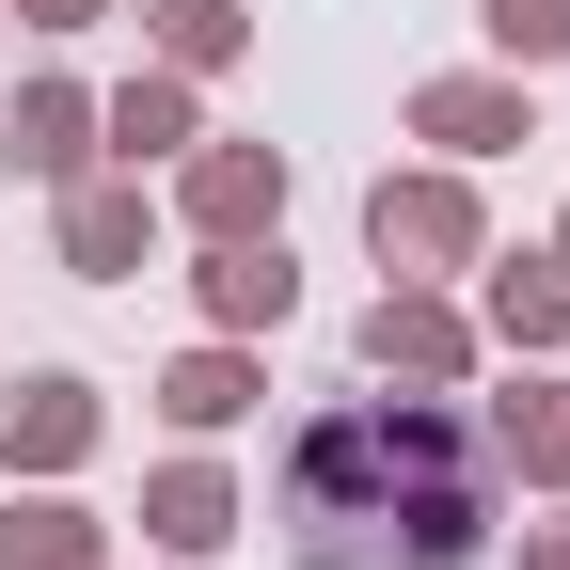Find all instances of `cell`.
<instances>
[{"instance_id":"cell-1","label":"cell","mask_w":570,"mask_h":570,"mask_svg":"<svg viewBox=\"0 0 570 570\" xmlns=\"http://www.w3.org/2000/svg\"><path fill=\"white\" fill-rule=\"evenodd\" d=\"M285 570H475L508 539V475L475 460L460 396H333L269 460Z\"/></svg>"},{"instance_id":"cell-2","label":"cell","mask_w":570,"mask_h":570,"mask_svg":"<svg viewBox=\"0 0 570 570\" xmlns=\"http://www.w3.org/2000/svg\"><path fill=\"white\" fill-rule=\"evenodd\" d=\"M365 254H381V285H444V269H475V254H491V206H475V175H460V159L365 175Z\"/></svg>"},{"instance_id":"cell-3","label":"cell","mask_w":570,"mask_h":570,"mask_svg":"<svg viewBox=\"0 0 570 570\" xmlns=\"http://www.w3.org/2000/svg\"><path fill=\"white\" fill-rule=\"evenodd\" d=\"M396 127L428 142V159H508V142H539V80H523V63H444V80H412L396 96Z\"/></svg>"},{"instance_id":"cell-4","label":"cell","mask_w":570,"mask_h":570,"mask_svg":"<svg viewBox=\"0 0 570 570\" xmlns=\"http://www.w3.org/2000/svg\"><path fill=\"white\" fill-rule=\"evenodd\" d=\"M348 348H365V381H396V396H460L475 381V317L444 285H381V302L348 317Z\"/></svg>"},{"instance_id":"cell-5","label":"cell","mask_w":570,"mask_h":570,"mask_svg":"<svg viewBox=\"0 0 570 570\" xmlns=\"http://www.w3.org/2000/svg\"><path fill=\"white\" fill-rule=\"evenodd\" d=\"M159 223H190V238H285V142H190L175 190H159Z\"/></svg>"},{"instance_id":"cell-6","label":"cell","mask_w":570,"mask_h":570,"mask_svg":"<svg viewBox=\"0 0 570 570\" xmlns=\"http://www.w3.org/2000/svg\"><path fill=\"white\" fill-rule=\"evenodd\" d=\"M111 444V396L80 365H17V396H0V475H80Z\"/></svg>"},{"instance_id":"cell-7","label":"cell","mask_w":570,"mask_h":570,"mask_svg":"<svg viewBox=\"0 0 570 570\" xmlns=\"http://www.w3.org/2000/svg\"><path fill=\"white\" fill-rule=\"evenodd\" d=\"M142 254H159V190H142V175H63V269H80V285H142Z\"/></svg>"},{"instance_id":"cell-8","label":"cell","mask_w":570,"mask_h":570,"mask_svg":"<svg viewBox=\"0 0 570 570\" xmlns=\"http://www.w3.org/2000/svg\"><path fill=\"white\" fill-rule=\"evenodd\" d=\"M190 142H206V80H175V63H142V80L96 96V159L111 175H175Z\"/></svg>"},{"instance_id":"cell-9","label":"cell","mask_w":570,"mask_h":570,"mask_svg":"<svg viewBox=\"0 0 570 570\" xmlns=\"http://www.w3.org/2000/svg\"><path fill=\"white\" fill-rule=\"evenodd\" d=\"M475 348L554 365V348H570V269L554 254H475Z\"/></svg>"},{"instance_id":"cell-10","label":"cell","mask_w":570,"mask_h":570,"mask_svg":"<svg viewBox=\"0 0 570 570\" xmlns=\"http://www.w3.org/2000/svg\"><path fill=\"white\" fill-rule=\"evenodd\" d=\"M475 460L508 475V491H570V381H508V396H475Z\"/></svg>"},{"instance_id":"cell-11","label":"cell","mask_w":570,"mask_h":570,"mask_svg":"<svg viewBox=\"0 0 570 570\" xmlns=\"http://www.w3.org/2000/svg\"><path fill=\"white\" fill-rule=\"evenodd\" d=\"M142 396H159V428H175V444H223V428L269 396V365H254V333H206V348H175Z\"/></svg>"},{"instance_id":"cell-12","label":"cell","mask_w":570,"mask_h":570,"mask_svg":"<svg viewBox=\"0 0 570 570\" xmlns=\"http://www.w3.org/2000/svg\"><path fill=\"white\" fill-rule=\"evenodd\" d=\"M0 175H32V190L96 175V96L80 80H17V96H0Z\"/></svg>"},{"instance_id":"cell-13","label":"cell","mask_w":570,"mask_h":570,"mask_svg":"<svg viewBox=\"0 0 570 570\" xmlns=\"http://www.w3.org/2000/svg\"><path fill=\"white\" fill-rule=\"evenodd\" d=\"M190 302H206V333H285L302 317V269H285V238H206Z\"/></svg>"},{"instance_id":"cell-14","label":"cell","mask_w":570,"mask_h":570,"mask_svg":"<svg viewBox=\"0 0 570 570\" xmlns=\"http://www.w3.org/2000/svg\"><path fill=\"white\" fill-rule=\"evenodd\" d=\"M238 523H254V508H238V475H223V460H206V444H175L159 475H142V539H159L175 570H190V554H223Z\"/></svg>"},{"instance_id":"cell-15","label":"cell","mask_w":570,"mask_h":570,"mask_svg":"<svg viewBox=\"0 0 570 570\" xmlns=\"http://www.w3.org/2000/svg\"><path fill=\"white\" fill-rule=\"evenodd\" d=\"M0 570H111V523H96L63 475H17V508H0Z\"/></svg>"},{"instance_id":"cell-16","label":"cell","mask_w":570,"mask_h":570,"mask_svg":"<svg viewBox=\"0 0 570 570\" xmlns=\"http://www.w3.org/2000/svg\"><path fill=\"white\" fill-rule=\"evenodd\" d=\"M142 63L223 80V63H254V17H238V0H142Z\"/></svg>"},{"instance_id":"cell-17","label":"cell","mask_w":570,"mask_h":570,"mask_svg":"<svg viewBox=\"0 0 570 570\" xmlns=\"http://www.w3.org/2000/svg\"><path fill=\"white\" fill-rule=\"evenodd\" d=\"M475 32H491V63L554 80V63H570V0H475Z\"/></svg>"},{"instance_id":"cell-18","label":"cell","mask_w":570,"mask_h":570,"mask_svg":"<svg viewBox=\"0 0 570 570\" xmlns=\"http://www.w3.org/2000/svg\"><path fill=\"white\" fill-rule=\"evenodd\" d=\"M508 570H570V523H508Z\"/></svg>"},{"instance_id":"cell-19","label":"cell","mask_w":570,"mask_h":570,"mask_svg":"<svg viewBox=\"0 0 570 570\" xmlns=\"http://www.w3.org/2000/svg\"><path fill=\"white\" fill-rule=\"evenodd\" d=\"M0 17H32V32H96L111 0H0Z\"/></svg>"},{"instance_id":"cell-20","label":"cell","mask_w":570,"mask_h":570,"mask_svg":"<svg viewBox=\"0 0 570 570\" xmlns=\"http://www.w3.org/2000/svg\"><path fill=\"white\" fill-rule=\"evenodd\" d=\"M539 254H554V269H570V206H554V238H539Z\"/></svg>"}]
</instances>
